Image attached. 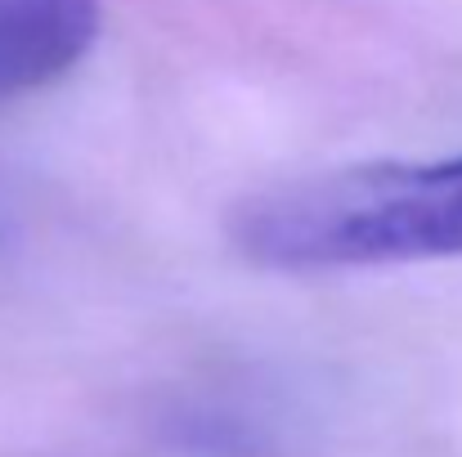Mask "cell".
Masks as SVG:
<instances>
[{"label": "cell", "instance_id": "obj_2", "mask_svg": "<svg viewBox=\"0 0 462 457\" xmlns=\"http://www.w3.org/2000/svg\"><path fill=\"white\" fill-rule=\"evenodd\" d=\"M99 32V0H0V99L68 77Z\"/></svg>", "mask_w": 462, "mask_h": 457}, {"label": "cell", "instance_id": "obj_1", "mask_svg": "<svg viewBox=\"0 0 462 457\" xmlns=\"http://www.w3.org/2000/svg\"><path fill=\"white\" fill-rule=\"evenodd\" d=\"M243 260L279 274L462 256V157L364 161L265 188L234 206Z\"/></svg>", "mask_w": 462, "mask_h": 457}]
</instances>
